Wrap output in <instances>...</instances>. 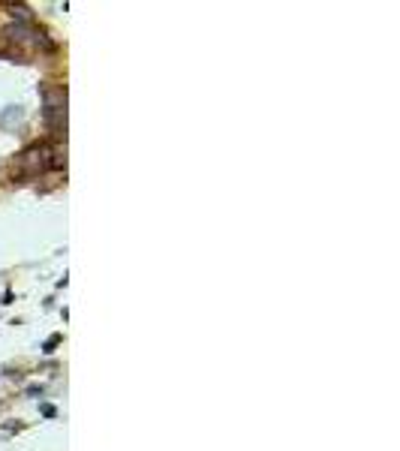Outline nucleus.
<instances>
[{"label": "nucleus", "mask_w": 400, "mask_h": 451, "mask_svg": "<svg viewBox=\"0 0 400 451\" xmlns=\"http://www.w3.org/2000/svg\"><path fill=\"white\" fill-rule=\"evenodd\" d=\"M52 154H55V150L48 145H33V147H28L18 157V169L28 172V174H40L43 169H48V157H52Z\"/></svg>", "instance_id": "f257e3e1"}, {"label": "nucleus", "mask_w": 400, "mask_h": 451, "mask_svg": "<svg viewBox=\"0 0 400 451\" xmlns=\"http://www.w3.org/2000/svg\"><path fill=\"white\" fill-rule=\"evenodd\" d=\"M12 16H18V18H30V12L24 9V6H12Z\"/></svg>", "instance_id": "f03ea898"}]
</instances>
